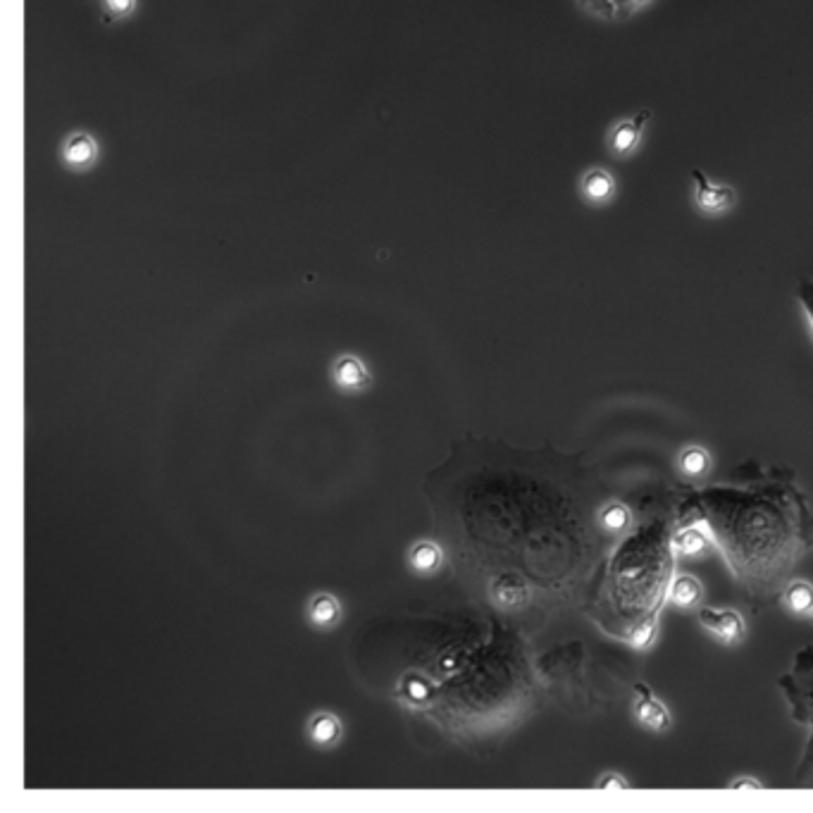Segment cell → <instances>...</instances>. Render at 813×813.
<instances>
[{
  "label": "cell",
  "mask_w": 813,
  "mask_h": 813,
  "mask_svg": "<svg viewBox=\"0 0 813 813\" xmlns=\"http://www.w3.org/2000/svg\"><path fill=\"white\" fill-rule=\"evenodd\" d=\"M797 301H799V306H802V310H804L806 322H809L811 330H813V279H799V284H797Z\"/></svg>",
  "instance_id": "cell-20"
},
{
  "label": "cell",
  "mask_w": 813,
  "mask_h": 813,
  "mask_svg": "<svg viewBox=\"0 0 813 813\" xmlns=\"http://www.w3.org/2000/svg\"><path fill=\"white\" fill-rule=\"evenodd\" d=\"M594 785H597L599 790H618V787H628V780L620 778L618 773H606L604 778H599Z\"/></svg>",
  "instance_id": "cell-22"
},
{
  "label": "cell",
  "mask_w": 813,
  "mask_h": 813,
  "mask_svg": "<svg viewBox=\"0 0 813 813\" xmlns=\"http://www.w3.org/2000/svg\"><path fill=\"white\" fill-rule=\"evenodd\" d=\"M411 561L415 570H432L434 566H439V549H434L432 544H420L413 551Z\"/></svg>",
  "instance_id": "cell-18"
},
{
  "label": "cell",
  "mask_w": 813,
  "mask_h": 813,
  "mask_svg": "<svg viewBox=\"0 0 813 813\" xmlns=\"http://www.w3.org/2000/svg\"><path fill=\"white\" fill-rule=\"evenodd\" d=\"M780 604L794 616H811L813 613V585L806 580H792L790 585L783 589Z\"/></svg>",
  "instance_id": "cell-12"
},
{
  "label": "cell",
  "mask_w": 813,
  "mask_h": 813,
  "mask_svg": "<svg viewBox=\"0 0 813 813\" xmlns=\"http://www.w3.org/2000/svg\"><path fill=\"white\" fill-rule=\"evenodd\" d=\"M673 549L678 558H704L716 549V544H713V537L704 525L687 523L675 527Z\"/></svg>",
  "instance_id": "cell-9"
},
{
  "label": "cell",
  "mask_w": 813,
  "mask_h": 813,
  "mask_svg": "<svg viewBox=\"0 0 813 813\" xmlns=\"http://www.w3.org/2000/svg\"><path fill=\"white\" fill-rule=\"evenodd\" d=\"M632 508L635 525L599 566L585 611L604 635L632 649H649L675 577V489L642 496Z\"/></svg>",
  "instance_id": "cell-2"
},
{
  "label": "cell",
  "mask_w": 813,
  "mask_h": 813,
  "mask_svg": "<svg viewBox=\"0 0 813 813\" xmlns=\"http://www.w3.org/2000/svg\"><path fill=\"white\" fill-rule=\"evenodd\" d=\"M310 735H313V740L320 744L332 742L334 737L339 735V723L334 721L332 716H320L318 721L313 723V728H310Z\"/></svg>",
  "instance_id": "cell-17"
},
{
  "label": "cell",
  "mask_w": 813,
  "mask_h": 813,
  "mask_svg": "<svg viewBox=\"0 0 813 813\" xmlns=\"http://www.w3.org/2000/svg\"><path fill=\"white\" fill-rule=\"evenodd\" d=\"M651 122V110H639V113L623 117L611 127L606 136V146L613 158H630L642 144L644 132H647Z\"/></svg>",
  "instance_id": "cell-5"
},
{
  "label": "cell",
  "mask_w": 813,
  "mask_h": 813,
  "mask_svg": "<svg viewBox=\"0 0 813 813\" xmlns=\"http://www.w3.org/2000/svg\"><path fill=\"white\" fill-rule=\"evenodd\" d=\"M678 525L701 523L754 608L773 606L813 551V506L785 468L742 470L735 482L675 489Z\"/></svg>",
  "instance_id": "cell-1"
},
{
  "label": "cell",
  "mask_w": 813,
  "mask_h": 813,
  "mask_svg": "<svg viewBox=\"0 0 813 813\" xmlns=\"http://www.w3.org/2000/svg\"><path fill=\"white\" fill-rule=\"evenodd\" d=\"M811 618H813V613H811Z\"/></svg>",
  "instance_id": "cell-24"
},
{
  "label": "cell",
  "mask_w": 813,
  "mask_h": 813,
  "mask_svg": "<svg viewBox=\"0 0 813 813\" xmlns=\"http://www.w3.org/2000/svg\"><path fill=\"white\" fill-rule=\"evenodd\" d=\"M334 372H337V382L341 387H361L368 380L363 363H358L356 358H341Z\"/></svg>",
  "instance_id": "cell-16"
},
{
  "label": "cell",
  "mask_w": 813,
  "mask_h": 813,
  "mask_svg": "<svg viewBox=\"0 0 813 813\" xmlns=\"http://www.w3.org/2000/svg\"><path fill=\"white\" fill-rule=\"evenodd\" d=\"M337 601L332 597H318L313 601V608H310V613H313V620L315 623H330L337 616Z\"/></svg>",
  "instance_id": "cell-19"
},
{
  "label": "cell",
  "mask_w": 813,
  "mask_h": 813,
  "mask_svg": "<svg viewBox=\"0 0 813 813\" xmlns=\"http://www.w3.org/2000/svg\"><path fill=\"white\" fill-rule=\"evenodd\" d=\"M678 468H680V473L685 477H690V480L706 475L711 468V453L699 444L685 446V449L678 453Z\"/></svg>",
  "instance_id": "cell-14"
},
{
  "label": "cell",
  "mask_w": 813,
  "mask_h": 813,
  "mask_svg": "<svg viewBox=\"0 0 813 813\" xmlns=\"http://www.w3.org/2000/svg\"><path fill=\"white\" fill-rule=\"evenodd\" d=\"M105 3V15L113 17V20H122L129 12H134L136 0H103Z\"/></svg>",
  "instance_id": "cell-21"
},
{
  "label": "cell",
  "mask_w": 813,
  "mask_h": 813,
  "mask_svg": "<svg viewBox=\"0 0 813 813\" xmlns=\"http://www.w3.org/2000/svg\"><path fill=\"white\" fill-rule=\"evenodd\" d=\"M730 787H761V783H756V780H732Z\"/></svg>",
  "instance_id": "cell-23"
},
{
  "label": "cell",
  "mask_w": 813,
  "mask_h": 813,
  "mask_svg": "<svg viewBox=\"0 0 813 813\" xmlns=\"http://www.w3.org/2000/svg\"><path fill=\"white\" fill-rule=\"evenodd\" d=\"M690 175L694 186V203L704 215H725L737 206V191L732 186L713 182L699 167H694Z\"/></svg>",
  "instance_id": "cell-4"
},
{
  "label": "cell",
  "mask_w": 813,
  "mask_h": 813,
  "mask_svg": "<svg viewBox=\"0 0 813 813\" xmlns=\"http://www.w3.org/2000/svg\"><path fill=\"white\" fill-rule=\"evenodd\" d=\"M778 690L792 721L813 728V644L794 651L790 668L778 678Z\"/></svg>",
  "instance_id": "cell-3"
},
{
  "label": "cell",
  "mask_w": 813,
  "mask_h": 813,
  "mask_svg": "<svg viewBox=\"0 0 813 813\" xmlns=\"http://www.w3.org/2000/svg\"><path fill=\"white\" fill-rule=\"evenodd\" d=\"M697 618L701 628L709 630L713 637L721 639L723 644H740L747 637V623L737 611L732 608H713V606H699Z\"/></svg>",
  "instance_id": "cell-6"
},
{
  "label": "cell",
  "mask_w": 813,
  "mask_h": 813,
  "mask_svg": "<svg viewBox=\"0 0 813 813\" xmlns=\"http://www.w3.org/2000/svg\"><path fill=\"white\" fill-rule=\"evenodd\" d=\"M98 160V141L86 132H74L62 144V163L70 170L84 172Z\"/></svg>",
  "instance_id": "cell-11"
},
{
  "label": "cell",
  "mask_w": 813,
  "mask_h": 813,
  "mask_svg": "<svg viewBox=\"0 0 813 813\" xmlns=\"http://www.w3.org/2000/svg\"><path fill=\"white\" fill-rule=\"evenodd\" d=\"M792 785L794 787H813V728L809 740H806V747L802 756H799L797 768L792 773Z\"/></svg>",
  "instance_id": "cell-15"
},
{
  "label": "cell",
  "mask_w": 813,
  "mask_h": 813,
  "mask_svg": "<svg viewBox=\"0 0 813 813\" xmlns=\"http://www.w3.org/2000/svg\"><path fill=\"white\" fill-rule=\"evenodd\" d=\"M668 599L680 608H699L701 599H704V589H701V582L694 575H675Z\"/></svg>",
  "instance_id": "cell-13"
},
{
  "label": "cell",
  "mask_w": 813,
  "mask_h": 813,
  "mask_svg": "<svg viewBox=\"0 0 813 813\" xmlns=\"http://www.w3.org/2000/svg\"><path fill=\"white\" fill-rule=\"evenodd\" d=\"M632 697H635V721L649 732H666L673 725V716L666 709V704L651 692L649 685L635 682L632 685Z\"/></svg>",
  "instance_id": "cell-7"
},
{
  "label": "cell",
  "mask_w": 813,
  "mask_h": 813,
  "mask_svg": "<svg viewBox=\"0 0 813 813\" xmlns=\"http://www.w3.org/2000/svg\"><path fill=\"white\" fill-rule=\"evenodd\" d=\"M618 194V182L606 167H589L580 177V196L585 198L589 206L601 208L608 206Z\"/></svg>",
  "instance_id": "cell-8"
},
{
  "label": "cell",
  "mask_w": 813,
  "mask_h": 813,
  "mask_svg": "<svg viewBox=\"0 0 813 813\" xmlns=\"http://www.w3.org/2000/svg\"><path fill=\"white\" fill-rule=\"evenodd\" d=\"M599 525L606 535L620 539L635 525V508H632L630 501L620 499V496H608L599 511Z\"/></svg>",
  "instance_id": "cell-10"
}]
</instances>
